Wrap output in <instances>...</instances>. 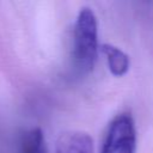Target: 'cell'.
<instances>
[{"mask_svg": "<svg viewBox=\"0 0 153 153\" xmlns=\"http://www.w3.org/2000/svg\"><path fill=\"white\" fill-rule=\"evenodd\" d=\"M98 24L92 8H80L73 32V59L78 69L87 73L93 69L98 56Z\"/></svg>", "mask_w": 153, "mask_h": 153, "instance_id": "cell-1", "label": "cell"}, {"mask_svg": "<svg viewBox=\"0 0 153 153\" xmlns=\"http://www.w3.org/2000/svg\"><path fill=\"white\" fill-rule=\"evenodd\" d=\"M100 51L105 56L109 71L111 72L112 75L122 76L128 72L130 65L129 57L120 48L109 43H103L100 45Z\"/></svg>", "mask_w": 153, "mask_h": 153, "instance_id": "cell-4", "label": "cell"}, {"mask_svg": "<svg viewBox=\"0 0 153 153\" xmlns=\"http://www.w3.org/2000/svg\"><path fill=\"white\" fill-rule=\"evenodd\" d=\"M136 130L130 114L116 115L110 122L100 153H135Z\"/></svg>", "mask_w": 153, "mask_h": 153, "instance_id": "cell-2", "label": "cell"}, {"mask_svg": "<svg viewBox=\"0 0 153 153\" xmlns=\"http://www.w3.org/2000/svg\"><path fill=\"white\" fill-rule=\"evenodd\" d=\"M20 153H47L44 135L41 128L26 131L20 142Z\"/></svg>", "mask_w": 153, "mask_h": 153, "instance_id": "cell-5", "label": "cell"}, {"mask_svg": "<svg viewBox=\"0 0 153 153\" xmlns=\"http://www.w3.org/2000/svg\"><path fill=\"white\" fill-rule=\"evenodd\" d=\"M56 153H93V140L85 131L62 133L56 141Z\"/></svg>", "mask_w": 153, "mask_h": 153, "instance_id": "cell-3", "label": "cell"}]
</instances>
